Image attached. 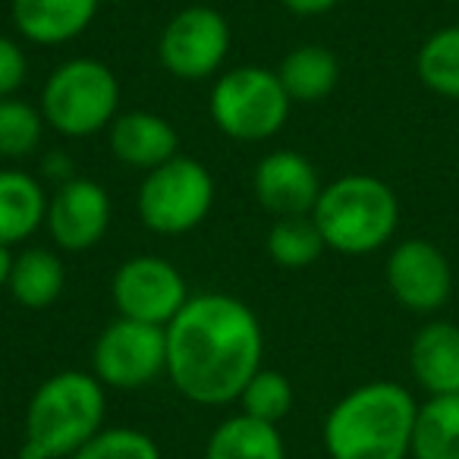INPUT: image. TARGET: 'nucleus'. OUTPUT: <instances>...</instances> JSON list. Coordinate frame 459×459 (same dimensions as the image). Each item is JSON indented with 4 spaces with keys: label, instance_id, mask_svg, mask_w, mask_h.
I'll return each instance as SVG.
<instances>
[{
    "label": "nucleus",
    "instance_id": "18",
    "mask_svg": "<svg viewBox=\"0 0 459 459\" xmlns=\"http://www.w3.org/2000/svg\"><path fill=\"white\" fill-rule=\"evenodd\" d=\"M204 459H287V446L277 425L239 412L211 431Z\"/></svg>",
    "mask_w": 459,
    "mask_h": 459
},
{
    "label": "nucleus",
    "instance_id": "15",
    "mask_svg": "<svg viewBox=\"0 0 459 459\" xmlns=\"http://www.w3.org/2000/svg\"><path fill=\"white\" fill-rule=\"evenodd\" d=\"M101 0H13V26L32 45H66L95 22Z\"/></svg>",
    "mask_w": 459,
    "mask_h": 459
},
{
    "label": "nucleus",
    "instance_id": "20",
    "mask_svg": "<svg viewBox=\"0 0 459 459\" xmlns=\"http://www.w3.org/2000/svg\"><path fill=\"white\" fill-rule=\"evenodd\" d=\"M283 89H287L290 101H302V104H312L327 98L340 82V64L333 57L331 48L325 45H302L296 51H290L283 57L281 70Z\"/></svg>",
    "mask_w": 459,
    "mask_h": 459
},
{
    "label": "nucleus",
    "instance_id": "4",
    "mask_svg": "<svg viewBox=\"0 0 459 459\" xmlns=\"http://www.w3.org/2000/svg\"><path fill=\"white\" fill-rule=\"evenodd\" d=\"M312 221L327 249L340 255H368L394 239L400 227V202L384 179L350 173L321 189Z\"/></svg>",
    "mask_w": 459,
    "mask_h": 459
},
{
    "label": "nucleus",
    "instance_id": "10",
    "mask_svg": "<svg viewBox=\"0 0 459 459\" xmlns=\"http://www.w3.org/2000/svg\"><path fill=\"white\" fill-rule=\"evenodd\" d=\"M110 299L120 318L167 327L186 306L189 290H186L183 274L170 262L154 255H135L117 268L110 281Z\"/></svg>",
    "mask_w": 459,
    "mask_h": 459
},
{
    "label": "nucleus",
    "instance_id": "28",
    "mask_svg": "<svg viewBox=\"0 0 459 459\" xmlns=\"http://www.w3.org/2000/svg\"><path fill=\"white\" fill-rule=\"evenodd\" d=\"M281 4L296 16H321V13H331L340 0H281Z\"/></svg>",
    "mask_w": 459,
    "mask_h": 459
},
{
    "label": "nucleus",
    "instance_id": "27",
    "mask_svg": "<svg viewBox=\"0 0 459 459\" xmlns=\"http://www.w3.org/2000/svg\"><path fill=\"white\" fill-rule=\"evenodd\" d=\"M29 73V60L13 39L0 35V98H13L22 89Z\"/></svg>",
    "mask_w": 459,
    "mask_h": 459
},
{
    "label": "nucleus",
    "instance_id": "9",
    "mask_svg": "<svg viewBox=\"0 0 459 459\" xmlns=\"http://www.w3.org/2000/svg\"><path fill=\"white\" fill-rule=\"evenodd\" d=\"M230 54V22L214 7H186L164 26L158 60L183 82L214 76Z\"/></svg>",
    "mask_w": 459,
    "mask_h": 459
},
{
    "label": "nucleus",
    "instance_id": "30",
    "mask_svg": "<svg viewBox=\"0 0 459 459\" xmlns=\"http://www.w3.org/2000/svg\"><path fill=\"white\" fill-rule=\"evenodd\" d=\"M10 249H13V246H4V243H0V287H7V283H10V274H13L16 255H13Z\"/></svg>",
    "mask_w": 459,
    "mask_h": 459
},
{
    "label": "nucleus",
    "instance_id": "22",
    "mask_svg": "<svg viewBox=\"0 0 459 459\" xmlns=\"http://www.w3.org/2000/svg\"><path fill=\"white\" fill-rule=\"evenodd\" d=\"M415 73L428 91L459 101V26H444L428 35L415 57Z\"/></svg>",
    "mask_w": 459,
    "mask_h": 459
},
{
    "label": "nucleus",
    "instance_id": "31",
    "mask_svg": "<svg viewBox=\"0 0 459 459\" xmlns=\"http://www.w3.org/2000/svg\"><path fill=\"white\" fill-rule=\"evenodd\" d=\"M101 4H123V0H101Z\"/></svg>",
    "mask_w": 459,
    "mask_h": 459
},
{
    "label": "nucleus",
    "instance_id": "14",
    "mask_svg": "<svg viewBox=\"0 0 459 459\" xmlns=\"http://www.w3.org/2000/svg\"><path fill=\"white\" fill-rule=\"evenodd\" d=\"M110 154L135 170H154L177 158L179 135L170 120L148 110H129L110 123Z\"/></svg>",
    "mask_w": 459,
    "mask_h": 459
},
{
    "label": "nucleus",
    "instance_id": "7",
    "mask_svg": "<svg viewBox=\"0 0 459 459\" xmlns=\"http://www.w3.org/2000/svg\"><path fill=\"white\" fill-rule=\"evenodd\" d=\"M214 204V177L192 158H170L148 170L139 186V221L158 237H186L208 217Z\"/></svg>",
    "mask_w": 459,
    "mask_h": 459
},
{
    "label": "nucleus",
    "instance_id": "11",
    "mask_svg": "<svg viewBox=\"0 0 459 459\" xmlns=\"http://www.w3.org/2000/svg\"><path fill=\"white\" fill-rule=\"evenodd\" d=\"M387 290L403 308L431 315L446 306L453 293V268L446 255L428 239H403L387 255Z\"/></svg>",
    "mask_w": 459,
    "mask_h": 459
},
{
    "label": "nucleus",
    "instance_id": "8",
    "mask_svg": "<svg viewBox=\"0 0 459 459\" xmlns=\"http://www.w3.org/2000/svg\"><path fill=\"white\" fill-rule=\"evenodd\" d=\"M91 375L104 387L139 390L167 375V327L117 318L101 331L91 352Z\"/></svg>",
    "mask_w": 459,
    "mask_h": 459
},
{
    "label": "nucleus",
    "instance_id": "21",
    "mask_svg": "<svg viewBox=\"0 0 459 459\" xmlns=\"http://www.w3.org/2000/svg\"><path fill=\"white\" fill-rule=\"evenodd\" d=\"M64 283H66V268L54 252L26 249L22 255H16L7 290L22 308L41 312V308L54 306L60 299Z\"/></svg>",
    "mask_w": 459,
    "mask_h": 459
},
{
    "label": "nucleus",
    "instance_id": "16",
    "mask_svg": "<svg viewBox=\"0 0 459 459\" xmlns=\"http://www.w3.org/2000/svg\"><path fill=\"white\" fill-rule=\"evenodd\" d=\"M409 371L428 396L459 394V325L428 321L409 346Z\"/></svg>",
    "mask_w": 459,
    "mask_h": 459
},
{
    "label": "nucleus",
    "instance_id": "26",
    "mask_svg": "<svg viewBox=\"0 0 459 459\" xmlns=\"http://www.w3.org/2000/svg\"><path fill=\"white\" fill-rule=\"evenodd\" d=\"M70 459H160V450L139 428H101Z\"/></svg>",
    "mask_w": 459,
    "mask_h": 459
},
{
    "label": "nucleus",
    "instance_id": "17",
    "mask_svg": "<svg viewBox=\"0 0 459 459\" xmlns=\"http://www.w3.org/2000/svg\"><path fill=\"white\" fill-rule=\"evenodd\" d=\"M48 221L45 186L22 170H0V243L16 246Z\"/></svg>",
    "mask_w": 459,
    "mask_h": 459
},
{
    "label": "nucleus",
    "instance_id": "5",
    "mask_svg": "<svg viewBox=\"0 0 459 459\" xmlns=\"http://www.w3.org/2000/svg\"><path fill=\"white\" fill-rule=\"evenodd\" d=\"M120 108V82L101 60L76 57L60 64L41 89V114L51 129L70 139L110 129Z\"/></svg>",
    "mask_w": 459,
    "mask_h": 459
},
{
    "label": "nucleus",
    "instance_id": "25",
    "mask_svg": "<svg viewBox=\"0 0 459 459\" xmlns=\"http://www.w3.org/2000/svg\"><path fill=\"white\" fill-rule=\"evenodd\" d=\"M293 400L296 394L290 377L283 371H268V368H258L252 375V381L243 387V394H239L243 412L258 421H268V425H277L293 409Z\"/></svg>",
    "mask_w": 459,
    "mask_h": 459
},
{
    "label": "nucleus",
    "instance_id": "29",
    "mask_svg": "<svg viewBox=\"0 0 459 459\" xmlns=\"http://www.w3.org/2000/svg\"><path fill=\"white\" fill-rule=\"evenodd\" d=\"M45 173L51 179H57V183H66V179L73 177V167L64 160V152H54L51 158L45 160Z\"/></svg>",
    "mask_w": 459,
    "mask_h": 459
},
{
    "label": "nucleus",
    "instance_id": "12",
    "mask_svg": "<svg viewBox=\"0 0 459 459\" xmlns=\"http://www.w3.org/2000/svg\"><path fill=\"white\" fill-rule=\"evenodd\" d=\"M48 230L64 252H85L104 239L110 227V195L85 177H70L48 202Z\"/></svg>",
    "mask_w": 459,
    "mask_h": 459
},
{
    "label": "nucleus",
    "instance_id": "2",
    "mask_svg": "<svg viewBox=\"0 0 459 459\" xmlns=\"http://www.w3.org/2000/svg\"><path fill=\"white\" fill-rule=\"evenodd\" d=\"M419 403L396 381H368L331 406L325 450L331 459H409Z\"/></svg>",
    "mask_w": 459,
    "mask_h": 459
},
{
    "label": "nucleus",
    "instance_id": "3",
    "mask_svg": "<svg viewBox=\"0 0 459 459\" xmlns=\"http://www.w3.org/2000/svg\"><path fill=\"white\" fill-rule=\"evenodd\" d=\"M104 421V384L89 371H57L26 409L20 459H70Z\"/></svg>",
    "mask_w": 459,
    "mask_h": 459
},
{
    "label": "nucleus",
    "instance_id": "6",
    "mask_svg": "<svg viewBox=\"0 0 459 459\" xmlns=\"http://www.w3.org/2000/svg\"><path fill=\"white\" fill-rule=\"evenodd\" d=\"M290 95L281 76L264 66H237L223 73L208 95V114L223 135L237 142H264L283 129Z\"/></svg>",
    "mask_w": 459,
    "mask_h": 459
},
{
    "label": "nucleus",
    "instance_id": "13",
    "mask_svg": "<svg viewBox=\"0 0 459 459\" xmlns=\"http://www.w3.org/2000/svg\"><path fill=\"white\" fill-rule=\"evenodd\" d=\"M252 186H255L258 204L277 217L312 214L321 189H325L312 160L290 148L264 154L255 167Z\"/></svg>",
    "mask_w": 459,
    "mask_h": 459
},
{
    "label": "nucleus",
    "instance_id": "19",
    "mask_svg": "<svg viewBox=\"0 0 459 459\" xmlns=\"http://www.w3.org/2000/svg\"><path fill=\"white\" fill-rule=\"evenodd\" d=\"M412 459H459V394L428 396L412 425Z\"/></svg>",
    "mask_w": 459,
    "mask_h": 459
},
{
    "label": "nucleus",
    "instance_id": "23",
    "mask_svg": "<svg viewBox=\"0 0 459 459\" xmlns=\"http://www.w3.org/2000/svg\"><path fill=\"white\" fill-rule=\"evenodd\" d=\"M268 255L274 258L281 268H308L321 258L327 249L321 230L315 227L312 214H296L281 217L268 233Z\"/></svg>",
    "mask_w": 459,
    "mask_h": 459
},
{
    "label": "nucleus",
    "instance_id": "24",
    "mask_svg": "<svg viewBox=\"0 0 459 459\" xmlns=\"http://www.w3.org/2000/svg\"><path fill=\"white\" fill-rule=\"evenodd\" d=\"M45 135V114L20 98H0V158H29Z\"/></svg>",
    "mask_w": 459,
    "mask_h": 459
},
{
    "label": "nucleus",
    "instance_id": "1",
    "mask_svg": "<svg viewBox=\"0 0 459 459\" xmlns=\"http://www.w3.org/2000/svg\"><path fill=\"white\" fill-rule=\"evenodd\" d=\"M262 325L237 296H189L167 325V377L198 406L239 400L262 368Z\"/></svg>",
    "mask_w": 459,
    "mask_h": 459
}]
</instances>
